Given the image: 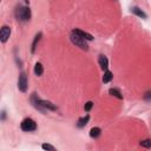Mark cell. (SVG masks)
<instances>
[{
  "label": "cell",
  "instance_id": "cell-1",
  "mask_svg": "<svg viewBox=\"0 0 151 151\" xmlns=\"http://www.w3.org/2000/svg\"><path fill=\"white\" fill-rule=\"evenodd\" d=\"M31 100H32L34 108L38 109V110H40L41 112H45V111H48V110H50V111H56V110H57V106H56V105H53V104H52L51 102H48V100H43V99L38 98L37 93H33Z\"/></svg>",
  "mask_w": 151,
  "mask_h": 151
},
{
  "label": "cell",
  "instance_id": "cell-2",
  "mask_svg": "<svg viewBox=\"0 0 151 151\" xmlns=\"http://www.w3.org/2000/svg\"><path fill=\"white\" fill-rule=\"evenodd\" d=\"M16 17L20 21H28L31 19V17H32L31 9L27 7V6H19V7H17V10H16Z\"/></svg>",
  "mask_w": 151,
  "mask_h": 151
},
{
  "label": "cell",
  "instance_id": "cell-3",
  "mask_svg": "<svg viewBox=\"0 0 151 151\" xmlns=\"http://www.w3.org/2000/svg\"><path fill=\"white\" fill-rule=\"evenodd\" d=\"M70 40H71V43H72L73 45H76L77 47H79V48H82V50H85V51L89 50V45H88V43H86L88 40L83 39L82 37L77 36V34L73 33V32H71V34H70Z\"/></svg>",
  "mask_w": 151,
  "mask_h": 151
},
{
  "label": "cell",
  "instance_id": "cell-4",
  "mask_svg": "<svg viewBox=\"0 0 151 151\" xmlns=\"http://www.w3.org/2000/svg\"><path fill=\"white\" fill-rule=\"evenodd\" d=\"M20 127L23 131L25 132H32V131H36L37 130V123L32 119V118H25L21 124H20Z\"/></svg>",
  "mask_w": 151,
  "mask_h": 151
},
{
  "label": "cell",
  "instance_id": "cell-5",
  "mask_svg": "<svg viewBox=\"0 0 151 151\" xmlns=\"http://www.w3.org/2000/svg\"><path fill=\"white\" fill-rule=\"evenodd\" d=\"M28 88V82H27V76L25 72H21L19 76V79H18V89L21 92H26Z\"/></svg>",
  "mask_w": 151,
  "mask_h": 151
},
{
  "label": "cell",
  "instance_id": "cell-6",
  "mask_svg": "<svg viewBox=\"0 0 151 151\" xmlns=\"http://www.w3.org/2000/svg\"><path fill=\"white\" fill-rule=\"evenodd\" d=\"M11 36V27L10 26H3L1 27V31H0V40H1V43H6L9 40Z\"/></svg>",
  "mask_w": 151,
  "mask_h": 151
},
{
  "label": "cell",
  "instance_id": "cell-7",
  "mask_svg": "<svg viewBox=\"0 0 151 151\" xmlns=\"http://www.w3.org/2000/svg\"><path fill=\"white\" fill-rule=\"evenodd\" d=\"M72 32L76 33L77 36H79V37H82L83 39L88 40V41L93 40V37H92L90 33H88V32H85V31H82V30H79V28H74V30H72Z\"/></svg>",
  "mask_w": 151,
  "mask_h": 151
},
{
  "label": "cell",
  "instance_id": "cell-8",
  "mask_svg": "<svg viewBox=\"0 0 151 151\" xmlns=\"http://www.w3.org/2000/svg\"><path fill=\"white\" fill-rule=\"evenodd\" d=\"M98 63H99V66H100L102 70H108V67H109V60H108V58L105 56L100 54L98 57Z\"/></svg>",
  "mask_w": 151,
  "mask_h": 151
},
{
  "label": "cell",
  "instance_id": "cell-9",
  "mask_svg": "<svg viewBox=\"0 0 151 151\" xmlns=\"http://www.w3.org/2000/svg\"><path fill=\"white\" fill-rule=\"evenodd\" d=\"M41 37H43V33H41V32H39V33L34 37L33 43H32V47H31V52H32V53H34V52H36V50H37V45H38V43L40 41Z\"/></svg>",
  "mask_w": 151,
  "mask_h": 151
},
{
  "label": "cell",
  "instance_id": "cell-10",
  "mask_svg": "<svg viewBox=\"0 0 151 151\" xmlns=\"http://www.w3.org/2000/svg\"><path fill=\"white\" fill-rule=\"evenodd\" d=\"M131 11H132V13L133 14H136L137 17H139V18H143V19H146L147 18V16L139 9V7H137V6H135V7H132L131 9Z\"/></svg>",
  "mask_w": 151,
  "mask_h": 151
},
{
  "label": "cell",
  "instance_id": "cell-11",
  "mask_svg": "<svg viewBox=\"0 0 151 151\" xmlns=\"http://www.w3.org/2000/svg\"><path fill=\"white\" fill-rule=\"evenodd\" d=\"M112 78H113V74H112V72L111 71H105V73H104V76H103V83L104 84H106V83H110L111 80H112Z\"/></svg>",
  "mask_w": 151,
  "mask_h": 151
},
{
  "label": "cell",
  "instance_id": "cell-12",
  "mask_svg": "<svg viewBox=\"0 0 151 151\" xmlns=\"http://www.w3.org/2000/svg\"><path fill=\"white\" fill-rule=\"evenodd\" d=\"M89 120H90V116H89V115H86L85 117H83V118H80V119L78 120V123H77V126L82 129V127H84V126H85V125L89 123Z\"/></svg>",
  "mask_w": 151,
  "mask_h": 151
},
{
  "label": "cell",
  "instance_id": "cell-13",
  "mask_svg": "<svg viewBox=\"0 0 151 151\" xmlns=\"http://www.w3.org/2000/svg\"><path fill=\"white\" fill-rule=\"evenodd\" d=\"M100 133H102V130L97 126H95L90 130V137H92V138H98L100 136Z\"/></svg>",
  "mask_w": 151,
  "mask_h": 151
},
{
  "label": "cell",
  "instance_id": "cell-14",
  "mask_svg": "<svg viewBox=\"0 0 151 151\" xmlns=\"http://www.w3.org/2000/svg\"><path fill=\"white\" fill-rule=\"evenodd\" d=\"M34 73L36 76H41L44 73V66L41 65V63H37L34 65Z\"/></svg>",
  "mask_w": 151,
  "mask_h": 151
},
{
  "label": "cell",
  "instance_id": "cell-15",
  "mask_svg": "<svg viewBox=\"0 0 151 151\" xmlns=\"http://www.w3.org/2000/svg\"><path fill=\"white\" fill-rule=\"evenodd\" d=\"M109 93H110L111 96H113V97L118 98V99H123V95H122V93H120V91H119V90H117V89H110V90H109Z\"/></svg>",
  "mask_w": 151,
  "mask_h": 151
},
{
  "label": "cell",
  "instance_id": "cell-16",
  "mask_svg": "<svg viewBox=\"0 0 151 151\" xmlns=\"http://www.w3.org/2000/svg\"><path fill=\"white\" fill-rule=\"evenodd\" d=\"M41 147H43L44 150H46V151H56V147L52 146V145H50V144H47V143H44V144L41 145Z\"/></svg>",
  "mask_w": 151,
  "mask_h": 151
},
{
  "label": "cell",
  "instance_id": "cell-17",
  "mask_svg": "<svg viewBox=\"0 0 151 151\" xmlns=\"http://www.w3.org/2000/svg\"><path fill=\"white\" fill-rule=\"evenodd\" d=\"M139 144H140V146H143V147H146V149L151 147V140H150V139H145V140H142Z\"/></svg>",
  "mask_w": 151,
  "mask_h": 151
},
{
  "label": "cell",
  "instance_id": "cell-18",
  "mask_svg": "<svg viewBox=\"0 0 151 151\" xmlns=\"http://www.w3.org/2000/svg\"><path fill=\"white\" fill-rule=\"evenodd\" d=\"M92 106H93V103H92V102H88V103L85 104V106H84V110H85L86 112H89V111H91Z\"/></svg>",
  "mask_w": 151,
  "mask_h": 151
},
{
  "label": "cell",
  "instance_id": "cell-19",
  "mask_svg": "<svg viewBox=\"0 0 151 151\" xmlns=\"http://www.w3.org/2000/svg\"><path fill=\"white\" fill-rule=\"evenodd\" d=\"M144 99H145V100H151V91H147V92L144 95Z\"/></svg>",
  "mask_w": 151,
  "mask_h": 151
},
{
  "label": "cell",
  "instance_id": "cell-20",
  "mask_svg": "<svg viewBox=\"0 0 151 151\" xmlns=\"http://www.w3.org/2000/svg\"><path fill=\"white\" fill-rule=\"evenodd\" d=\"M24 1H25V3H28V0H24Z\"/></svg>",
  "mask_w": 151,
  "mask_h": 151
},
{
  "label": "cell",
  "instance_id": "cell-21",
  "mask_svg": "<svg viewBox=\"0 0 151 151\" xmlns=\"http://www.w3.org/2000/svg\"><path fill=\"white\" fill-rule=\"evenodd\" d=\"M115 1H118V0H115Z\"/></svg>",
  "mask_w": 151,
  "mask_h": 151
}]
</instances>
